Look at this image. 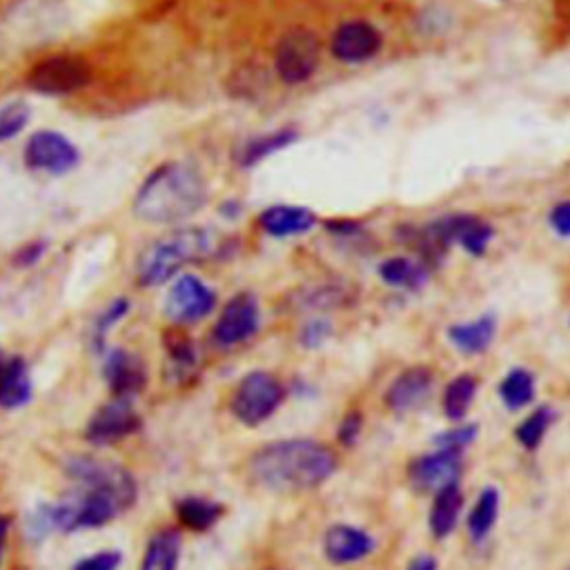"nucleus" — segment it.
Wrapping results in <instances>:
<instances>
[{
    "label": "nucleus",
    "mask_w": 570,
    "mask_h": 570,
    "mask_svg": "<svg viewBox=\"0 0 570 570\" xmlns=\"http://www.w3.org/2000/svg\"><path fill=\"white\" fill-rule=\"evenodd\" d=\"M361 430H363V414L358 410H352L347 412L341 423H338V430H336V439L341 445L345 448H352L358 436H361Z\"/></svg>",
    "instance_id": "37"
},
{
    "label": "nucleus",
    "mask_w": 570,
    "mask_h": 570,
    "mask_svg": "<svg viewBox=\"0 0 570 570\" xmlns=\"http://www.w3.org/2000/svg\"><path fill=\"white\" fill-rule=\"evenodd\" d=\"M91 67L73 53H58L36 62L27 73V87L40 96H69L87 87Z\"/></svg>",
    "instance_id": "7"
},
{
    "label": "nucleus",
    "mask_w": 570,
    "mask_h": 570,
    "mask_svg": "<svg viewBox=\"0 0 570 570\" xmlns=\"http://www.w3.org/2000/svg\"><path fill=\"white\" fill-rule=\"evenodd\" d=\"M443 220L452 243H459L472 256H481L488 243L492 240V227L479 216L452 214V216H443Z\"/></svg>",
    "instance_id": "21"
},
{
    "label": "nucleus",
    "mask_w": 570,
    "mask_h": 570,
    "mask_svg": "<svg viewBox=\"0 0 570 570\" xmlns=\"http://www.w3.org/2000/svg\"><path fill=\"white\" fill-rule=\"evenodd\" d=\"M174 512L183 528H187L191 532H205L220 521L225 508L216 499L200 497V494H187L174 503Z\"/></svg>",
    "instance_id": "19"
},
{
    "label": "nucleus",
    "mask_w": 570,
    "mask_h": 570,
    "mask_svg": "<svg viewBox=\"0 0 570 570\" xmlns=\"http://www.w3.org/2000/svg\"><path fill=\"white\" fill-rule=\"evenodd\" d=\"M434 387V372L428 365H412L403 370L385 390V405L396 412L419 407Z\"/></svg>",
    "instance_id": "15"
},
{
    "label": "nucleus",
    "mask_w": 570,
    "mask_h": 570,
    "mask_svg": "<svg viewBox=\"0 0 570 570\" xmlns=\"http://www.w3.org/2000/svg\"><path fill=\"white\" fill-rule=\"evenodd\" d=\"M216 307V292L196 274H180L171 281L163 314L178 327L207 318Z\"/></svg>",
    "instance_id": "9"
},
{
    "label": "nucleus",
    "mask_w": 570,
    "mask_h": 570,
    "mask_svg": "<svg viewBox=\"0 0 570 570\" xmlns=\"http://www.w3.org/2000/svg\"><path fill=\"white\" fill-rule=\"evenodd\" d=\"M24 530L31 541H42L51 532H56V519H53V503H40L36 505L27 519H24Z\"/></svg>",
    "instance_id": "33"
},
{
    "label": "nucleus",
    "mask_w": 570,
    "mask_h": 570,
    "mask_svg": "<svg viewBox=\"0 0 570 570\" xmlns=\"http://www.w3.org/2000/svg\"><path fill=\"white\" fill-rule=\"evenodd\" d=\"M372 550H374V539L356 525L336 523V525H330L323 534L325 559L336 566L361 561Z\"/></svg>",
    "instance_id": "16"
},
{
    "label": "nucleus",
    "mask_w": 570,
    "mask_h": 570,
    "mask_svg": "<svg viewBox=\"0 0 570 570\" xmlns=\"http://www.w3.org/2000/svg\"><path fill=\"white\" fill-rule=\"evenodd\" d=\"M22 160L31 171L65 176L80 165V149L62 131L38 129L27 138L22 147Z\"/></svg>",
    "instance_id": "8"
},
{
    "label": "nucleus",
    "mask_w": 570,
    "mask_h": 570,
    "mask_svg": "<svg viewBox=\"0 0 570 570\" xmlns=\"http://www.w3.org/2000/svg\"><path fill=\"white\" fill-rule=\"evenodd\" d=\"M497 332V321L492 314H483L470 323H456L448 330L450 343L463 354H481L490 347Z\"/></svg>",
    "instance_id": "23"
},
{
    "label": "nucleus",
    "mask_w": 570,
    "mask_h": 570,
    "mask_svg": "<svg viewBox=\"0 0 570 570\" xmlns=\"http://www.w3.org/2000/svg\"><path fill=\"white\" fill-rule=\"evenodd\" d=\"M379 276L392 287L419 289L428 281V265L405 256H392L379 265Z\"/></svg>",
    "instance_id": "25"
},
{
    "label": "nucleus",
    "mask_w": 570,
    "mask_h": 570,
    "mask_svg": "<svg viewBox=\"0 0 570 570\" xmlns=\"http://www.w3.org/2000/svg\"><path fill=\"white\" fill-rule=\"evenodd\" d=\"M9 528H11V519L7 514H0V563H2V557H4V546H7Z\"/></svg>",
    "instance_id": "41"
},
{
    "label": "nucleus",
    "mask_w": 570,
    "mask_h": 570,
    "mask_svg": "<svg viewBox=\"0 0 570 570\" xmlns=\"http://www.w3.org/2000/svg\"><path fill=\"white\" fill-rule=\"evenodd\" d=\"M207 200V185L198 167L165 160L138 185L131 212L149 225H174L194 216Z\"/></svg>",
    "instance_id": "2"
},
{
    "label": "nucleus",
    "mask_w": 570,
    "mask_h": 570,
    "mask_svg": "<svg viewBox=\"0 0 570 570\" xmlns=\"http://www.w3.org/2000/svg\"><path fill=\"white\" fill-rule=\"evenodd\" d=\"M33 385L22 356H11L0 372V407L18 410L31 401Z\"/></svg>",
    "instance_id": "20"
},
{
    "label": "nucleus",
    "mask_w": 570,
    "mask_h": 570,
    "mask_svg": "<svg viewBox=\"0 0 570 570\" xmlns=\"http://www.w3.org/2000/svg\"><path fill=\"white\" fill-rule=\"evenodd\" d=\"M165 352H167V358L171 363V370L174 374H191L196 363H198V352H196V345L194 341L178 332V330H171L167 336H165Z\"/></svg>",
    "instance_id": "29"
},
{
    "label": "nucleus",
    "mask_w": 570,
    "mask_h": 570,
    "mask_svg": "<svg viewBox=\"0 0 570 570\" xmlns=\"http://www.w3.org/2000/svg\"><path fill=\"white\" fill-rule=\"evenodd\" d=\"M256 223L272 238H292L309 232L316 225V214L303 205L278 203L265 207Z\"/></svg>",
    "instance_id": "18"
},
{
    "label": "nucleus",
    "mask_w": 570,
    "mask_h": 570,
    "mask_svg": "<svg viewBox=\"0 0 570 570\" xmlns=\"http://www.w3.org/2000/svg\"><path fill=\"white\" fill-rule=\"evenodd\" d=\"M479 434V425L476 423H465L459 428H450L443 430L434 436V445L439 450H454V452H463Z\"/></svg>",
    "instance_id": "34"
},
{
    "label": "nucleus",
    "mask_w": 570,
    "mask_h": 570,
    "mask_svg": "<svg viewBox=\"0 0 570 570\" xmlns=\"http://www.w3.org/2000/svg\"><path fill=\"white\" fill-rule=\"evenodd\" d=\"M550 225L554 227L557 234L570 236V200L559 203V205L550 212Z\"/></svg>",
    "instance_id": "39"
},
{
    "label": "nucleus",
    "mask_w": 570,
    "mask_h": 570,
    "mask_svg": "<svg viewBox=\"0 0 570 570\" xmlns=\"http://www.w3.org/2000/svg\"><path fill=\"white\" fill-rule=\"evenodd\" d=\"M102 376L116 399H134L147 385V370L142 358L125 347H114L105 354Z\"/></svg>",
    "instance_id": "14"
},
{
    "label": "nucleus",
    "mask_w": 570,
    "mask_h": 570,
    "mask_svg": "<svg viewBox=\"0 0 570 570\" xmlns=\"http://www.w3.org/2000/svg\"><path fill=\"white\" fill-rule=\"evenodd\" d=\"M65 474L85 490L107 492L116 497L125 510H129L136 503L138 485L129 470H125L120 463L98 459L94 454H73L65 463Z\"/></svg>",
    "instance_id": "4"
},
{
    "label": "nucleus",
    "mask_w": 570,
    "mask_h": 570,
    "mask_svg": "<svg viewBox=\"0 0 570 570\" xmlns=\"http://www.w3.org/2000/svg\"><path fill=\"white\" fill-rule=\"evenodd\" d=\"M461 454L454 450H434L410 461L407 479L416 490L439 492L445 485L459 483L461 476Z\"/></svg>",
    "instance_id": "12"
},
{
    "label": "nucleus",
    "mask_w": 570,
    "mask_h": 570,
    "mask_svg": "<svg viewBox=\"0 0 570 570\" xmlns=\"http://www.w3.org/2000/svg\"><path fill=\"white\" fill-rule=\"evenodd\" d=\"M552 421H554V410L550 405H539L517 425L514 439L525 450H534L543 441V436H546L548 428L552 425Z\"/></svg>",
    "instance_id": "30"
},
{
    "label": "nucleus",
    "mask_w": 570,
    "mask_h": 570,
    "mask_svg": "<svg viewBox=\"0 0 570 570\" xmlns=\"http://www.w3.org/2000/svg\"><path fill=\"white\" fill-rule=\"evenodd\" d=\"M285 401V387L283 383L265 370L247 372L232 390L229 394V412L232 416L247 425H261L267 421Z\"/></svg>",
    "instance_id": "5"
},
{
    "label": "nucleus",
    "mask_w": 570,
    "mask_h": 570,
    "mask_svg": "<svg viewBox=\"0 0 570 570\" xmlns=\"http://www.w3.org/2000/svg\"><path fill=\"white\" fill-rule=\"evenodd\" d=\"M220 249V238L209 227L174 229L142 249L136 261V281L140 287L165 285L180 276L185 265L207 261Z\"/></svg>",
    "instance_id": "3"
},
{
    "label": "nucleus",
    "mask_w": 570,
    "mask_h": 570,
    "mask_svg": "<svg viewBox=\"0 0 570 570\" xmlns=\"http://www.w3.org/2000/svg\"><path fill=\"white\" fill-rule=\"evenodd\" d=\"M476 379L468 372L463 374H456L443 390V399H441V407H443V414L450 419V421H459L465 416V412L470 410L472 401H474V394H476Z\"/></svg>",
    "instance_id": "26"
},
{
    "label": "nucleus",
    "mask_w": 570,
    "mask_h": 570,
    "mask_svg": "<svg viewBox=\"0 0 570 570\" xmlns=\"http://www.w3.org/2000/svg\"><path fill=\"white\" fill-rule=\"evenodd\" d=\"M45 252H47V240H31L16 249L13 265L16 267H33L45 256Z\"/></svg>",
    "instance_id": "38"
},
{
    "label": "nucleus",
    "mask_w": 570,
    "mask_h": 570,
    "mask_svg": "<svg viewBox=\"0 0 570 570\" xmlns=\"http://www.w3.org/2000/svg\"><path fill=\"white\" fill-rule=\"evenodd\" d=\"M240 214V203L238 200H225L220 205V216L225 218H236Z\"/></svg>",
    "instance_id": "42"
},
{
    "label": "nucleus",
    "mask_w": 570,
    "mask_h": 570,
    "mask_svg": "<svg viewBox=\"0 0 570 570\" xmlns=\"http://www.w3.org/2000/svg\"><path fill=\"white\" fill-rule=\"evenodd\" d=\"M508 410H521L534 399V374L525 367H512L497 387Z\"/></svg>",
    "instance_id": "27"
},
{
    "label": "nucleus",
    "mask_w": 570,
    "mask_h": 570,
    "mask_svg": "<svg viewBox=\"0 0 570 570\" xmlns=\"http://www.w3.org/2000/svg\"><path fill=\"white\" fill-rule=\"evenodd\" d=\"M261 327V307L252 292L234 294L220 309L214 327L212 343L218 347H232L249 341Z\"/></svg>",
    "instance_id": "11"
},
{
    "label": "nucleus",
    "mask_w": 570,
    "mask_h": 570,
    "mask_svg": "<svg viewBox=\"0 0 570 570\" xmlns=\"http://www.w3.org/2000/svg\"><path fill=\"white\" fill-rule=\"evenodd\" d=\"M142 428V419L131 405V399L111 396L107 403L94 410L85 425V441L98 448L114 445Z\"/></svg>",
    "instance_id": "10"
},
{
    "label": "nucleus",
    "mask_w": 570,
    "mask_h": 570,
    "mask_svg": "<svg viewBox=\"0 0 570 570\" xmlns=\"http://www.w3.org/2000/svg\"><path fill=\"white\" fill-rule=\"evenodd\" d=\"M31 120V107L24 100H11L0 107V145L13 140Z\"/></svg>",
    "instance_id": "32"
},
{
    "label": "nucleus",
    "mask_w": 570,
    "mask_h": 570,
    "mask_svg": "<svg viewBox=\"0 0 570 570\" xmlns=\"http://www.w3.org/2000/svg\"><path fill=\"white\" fill-rule=\"evenodd\" d=\"M122 554L118 550H100L80 559L71 570H118Z\"/></svg>",
    "instance_id": "36"
},
{
    "label": "nucleus",
    "mask_w": 570,
    "mask_h": 570,
    "mask_svg": "<svg viewBox=\"0 0 570 570\" xmlns=\"http://www.w3.org/2000/svg\"><path fill=\"white\" fill-rule=\"evenodd\" d=\"M499 505H501V497L494 488H485L474 508L470 510V517H468V530L472 534V539H483L492 525L497 523V517H499Z\"/></svg>",
    "instance_id": "28"
},
{
    "label": "nucleus",
    "mask_w": 570,
    "mask_h": 570,
    "mask_svg": "<svg viewBox=\"0 0 570 570\" xmlns=\"http://www.w3.org/2000/svg\"><path fill=\"white\" fill-rule=\"evenodd\" d=\"M338 468L336 452L314 439H283L258 448L249 461V479L278 494L305 492L325 483Z\"/></svg>",
    "instance_id": "1"
},
{
    "label": "nucleus",
    "mask_w": 570,
    "mask_h": 570,
    "mask_svg": "<svg viewBox=\"0 0 570 570\" xmlns=\"http://www.w3.org/2000/svg\"><path fill=\"white\" fill-rule=\"evenodd\" d=\"M330 336H332V323L325 318H312L301 327L298 343L307 350H314V347H321Z\"/></svg>",
    "instance_id": "35"
},
{
    "label": "nucleus",
    "mask_w": 570,
    "mask_h": 570,
    "mask_svg": "<svg viewBox=\"0 0 570 570\" xmlns=\"http://www.w3.org/2000/svg\"><path fill=\"white\" fill-rule=\"evenodd\" d=\"M381 33L365 20H347L338 24L330 38V51L341 62H365L381 49Z\"/></svg>",
    "instance_id": "13"
},
{
    "label": "nucleus",
    "mask_w": 570,
    "mask_h": 570,
    "mask_svg": "<svg viewBox=\"0 0 570 570\" xmlns=\"http://www.w3.org/2000/svg\"><path fill=\"white\" fill-rule=\"evenodd\" d=\"M298 136H301V131L292 125H285V127H278V129H272V131H265V134H256V136H249V138L240 140L236 145L232 158H234L236 167L252 169L258 163H263L265 158H269L272 154L283 151L289 145H294L298 140Z\"/></svg>",
    "instance_id": "17"
},
{
    "label": "nucleus",
    "mask_w": 570,
    "mask_h": 570,
    "mask_svg": "<svg viewBox=\"0 0 570 570\" xmlns=\"http://www.w3.org/2000/svg\"><path fill=\"white\" fill-rule=\"evenodd\" d=\"M436 568H439V563H436L434 557H430V554H416V557L407 563L405 570H436Z\"/></svg>",
    "instance_id": "40"
},
{
    "label": "nucleus",
    "mask_w": 570,
    "mask_h": 570,
    "mask_svg": "<svg viewBox=\"0 0 570 570\" xmlns=\"http://www.w3.org/2000/svg\"><path fill=\"white\" fill-rule=\"evenodd\" d=\"M461 508H463V492L459 483L445 485L439 492H434V501L430 510V530L436 539L448 537L456 528Z\"/></svg>",
    "instance_id": "24"
},
{
    "label": "nucleus",
    "mask_w": 570,
    "mask_h": 570,
    "mask_svg": "<svg viewBox=\"0 0 570 570\" xmlns=\"http://www.w3.org/2000/svg\"><path fill=\"white\" fill-rule=\"evenodd\" d=\"M321 62V40L312 29L294 27L281 36L274 49V71L285 85L307 82Z\"/></svg>",
    "instance_id": "6"
},
{
    "label": "nucleus",
    "mask_w": 570,
    "mask_h": 570,
    "mask_svg": "<svg viewBox=\"0 0 570 570\" xmlns=\"http://www.w3.org/2000/svg\"><path fill=\"white\" fill-rule=\"evenodd\" d=\"M180 546L183 539L178 530L165 528L154 532L145 546L140 570H176L180 561Z\"/></svg>",
    "instance_id": "22"
},
{
    "label": "nucleus",
    "mask_w": 570,
    "mask_h": 570,
    "mask_svg": "<svg viewBox=\"0 0 570 570\" xmlns=\"http://www.w3.org/2000/svg\"><path fill=\"white\" fill-rule=\"evenodd\" d=\"M127 312H129V301H127L125 296H118V298L109 301L107 307L96 316V321H94V332H91V343H94L96 350L102 352L107 334L125 318Z\"/></svg>",
    "instance_id": "31"
}]
</instances>
